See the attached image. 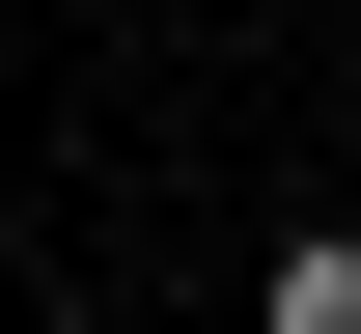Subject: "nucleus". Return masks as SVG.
<instances>
[{
	"label": "nucleus",
	"instance_id": "nucleus-1",
	"mask_svg": "<svg viewBox=\"0 0 361 334\" xmlns=\"http://www.w3.org/2000/svg\"><path fill=\"white\" fill-rule=\"evenodd\" d=\"M250 334H361V223H306V251H278V306Z\"/></svg>",
	"mask_w": 361,
	"mask_h": 334
}]
</instances>
